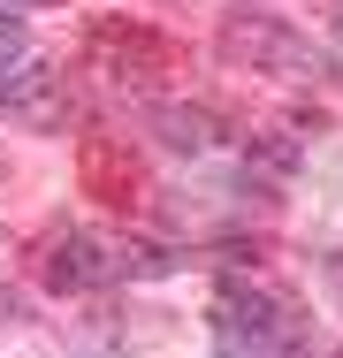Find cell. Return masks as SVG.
Segmentation results:
<instances>
[{"instance_id": "9", "label": "cell", "mask_w": 343, "mask_h": 358, "mask_svg": "<svg viewBox=\"0 0 343 358\" xmlns=\"http://www.w3.org/2000/svg\"><path fill=\"white\" fill-rule=\"evenodd\" d=\"M336 289H343V259H336Z\"/></svg>"}, {"instance_id": "1", "label": "cell", "mask_w": 343, "mask_h": 358, "mask_svg": "<svg viewBox=\"0 0 343 358\" xmlns=\"http://www.w3.org/2000/svg\"><path fill=\"white\" fill-rule=\"evenodd\" d=\"M206 320H214V351H221V358H282V351H290V336H298L290 305L267 297V289H244V282L221 289Z\"/></svg>"}, {"instance_id": "7", "label": "cell", "mask_w": 343, "mask_h": 358, "mask_svg": "<svg viewBox=\"0 0 343 358\" xmlns=\"http://www.w3.org/2000/svg\"><path fill=\"white\" fill-rule=\"evenodd\" d=\"M336 62H343V8H336Z\"/></svg>"}, {"instance_id": "8", "label": "cell", "mask_w": 343, "mask_h": 358, "mask_svg": "<svg viewBox=\"0 0 343 358\" xmlns=\"http://www.w3.org/2000/svg\"><path fill=\"white\" fill-rule=\"evenodd\" d=\"M298 358H336V351H298Z\"/></svg>"}, {"instance_id": "2", "label": "cell", "mask_w": 343, "mask_h": 358, "mask_svg": "<svg viewBox=\"0 0 343 358\" xmlns=\"http://www.w3.org/2000/svg\"><path fill=\"white\" fill-rule=\"evenodd\" d=\"M0 107L15 122H31V130H62L76 115V92H69L62 69H8L0 76Z\"/></svg>"}, {"instance_id": "10", "label": "cell", "mask_w": 343, "mask_h": 358, "mask_svg": "<svg viewBox=\"0 0 343 358\" xmlns=\"http://www.w3.org/2000/svg\"><path fill=\"white\" fill-rule=\"evenodd\" d=\"M0 8H23V0H0Z\"/></svg>"}, {"instance_id": "3", "label": "cell", "mask_w": 343, "mask_h": 358, "mask_svg": "<svg viewBox=\"0 0 343 358\" xmlns=\"http://www.w3.org/2000/svg\"><path fill=\"white\" fill-rule=\"evenodd\" d=\"M221 54H229V62H252V69H282V76L305 69V38L282 31V23H267V15H229Z\"/></svg>"}, {"instance_id": "6", "label": "cell", "mask_w": 343, "mask_h": 358, "mask_svg": "<svg viewBox=\"0 0 343 358\" xmlns=\"http://www.w3.org/2000/svg\"><path fill=\"white\" fill-rule=\"evenodd\" d=\"M23 46H31V38H23V15H8V8H0V76L23 62Z\"/></svg>"}, {"instance_id": "5", "label": "cell", "mask_w": 343, "mask_h": 358, "mask_svg": "<svg viewBox=\"0 0 343 358\" xmlns=\"http://www.w3.org/2000/svg\"><path fill=\"white\" fill-rule=\"evenodd\" d=\"M153 130H160V145H176V152H214V115L206 107H160Z\"/></svg>"}, {"instance_id": "4", "label": "cell", "mask_w": 343, "mask_h": 358, "mask_svg": "<svg viewBox=\"0 0 343 358\" xmlns=\"http://www.w3.org/2000/svg\"><path fill=\"white\" fill-rule=\"evenodd\" d=\"M115 275H122V259H115L99 236H84V229L46 252V282L62 289V297H69V289H99V282H115Z\"/></svg>"}]
</instances>
